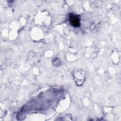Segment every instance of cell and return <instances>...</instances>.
Segmentation results:
<instances>
[{
	"instance_id": "obj_1",
	"label": "cell",
	"mask_w": 121,
	"mask_h": 121,
	"mask_svg": "<svg viewBox=\"0 0 121 121\" xmlns=\"http://www.w3.org/2000/svg\"><path fill=\"white\" fill-rule=\"evenodd\" d=\"M69 20L70 24L74 27H78L80 26V19L78 16L70 14L69 17Z\"/></svg>"
}]
</instances>
